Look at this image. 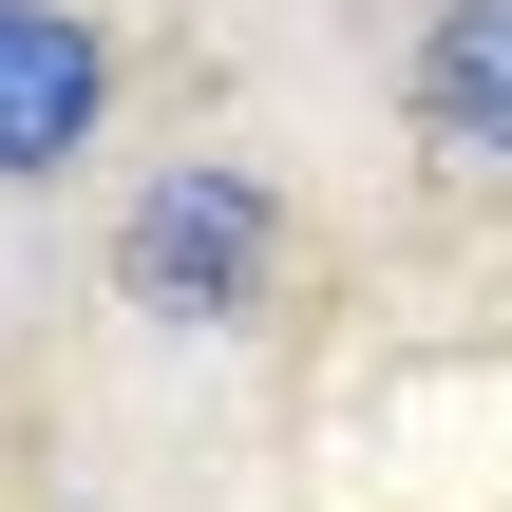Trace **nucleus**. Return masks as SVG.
<instances>
[{"label": "nucleus", "mask_w": 512, "mask_h": 512, "mask_svg": "<svg viewBox=\"0 0 512 512\" xmlns=\"http://www.w3.org/2000/svg\"><path fill=\"white\" fill-rule=\"evenodd\" d=\"M266 247H285V209H266L247 171H152L114 285H133L152 323H228V304H266Z\"/></svg>", "instance_id": "1"}, {"label": "nucleus", "mask_w": 512, "mask_h": 512, "mask_svg": "<svg viewBox=\"0 0 512 512\" xmlns=\"http://www.w3.org/2000/svg\"><path fill=\"white\" fill-rule=\"evenodd\" d=\"M95 95H114V57H95L57 0H0V171H57V152L95 133Z\"/></svg>", "instance_id": "2"}, {"label": "nucleus", "mask_w": 512, "mask_h": 512, "mask_svg": "<svg viewBox=\"0 0 512 512\" xmlns=\"http://www.w3.org/2000/svg\"><path fill=\"white\" fill-rule=\"evenodd\" d=\"M418 114H437V152H494L512 171V0H456L418 38Z\"/></svg>", "instance_id": "3"}]
</instances>
